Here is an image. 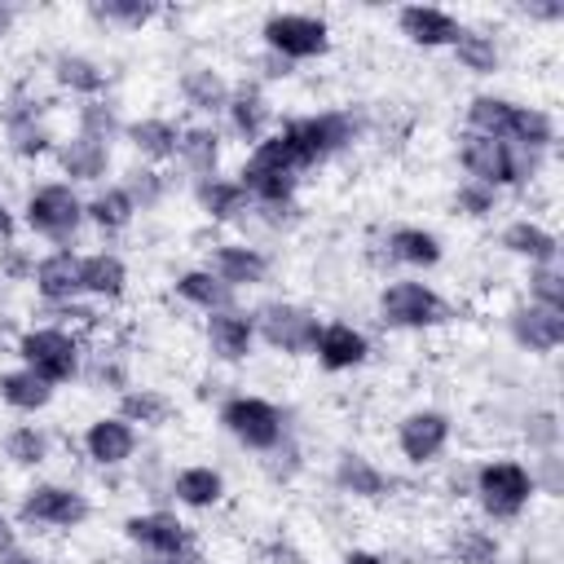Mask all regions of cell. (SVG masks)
Segmentation results:
<instances>
[{"mask_svg":"<svg viewBox=\"0 0 564 564\" xmlns=\"http://www.w3.org/2000/svg\"><path fill=\"white\" fill-rule=\"evenodd\" d=\"M181 93H185V101L194 106V110H225L229 106V84L220 79V70H212V66H189L185 75H181Z\"/></svg>","mask_w":564,"mask_h":564,"instance_id":"d6a6232c","label":"cell"},{"mask_svg":"<svg viewBox=\"0 0 564 564\" xmlns=\"http://www.w3.org/2000/svg\"><path fill=\"white\" fill-rule=\"evenodd\" d=\"M225 286H256L269 278V256L260 247H247V242H220L212 251V264H207Z\"/></svg>","mask_w":564,"mask_h":564,"instance_id":"e0dca14e","label":"cell"},{"mask_svg":"<svg viewBox=\"0 0 564 564\" xmlns=\"http://www.w3.org/2000/svg\"><path fill=\"white\" fill-rule=\"evenodd\" d=\"M79 282H84V295L119 300L123 286H128V269H123V260L115 251H97V256L79 260Z\"/></svg>","mask_w":564,"mask_h":564,"instance_id":"cb8c5ba5","label":"cell"},{"mask_svg":"<svg viewBox=\"0 0 564 564\" xmlns=\"http://www.w3.org/2000/svg\"><path fill=\"white\" fill-rule=\"evenodd\" d=\"M31 282H35V291H40L48 304H70L75 295H84V282H79V256H70V251H53V256H44V260L35 264Z\"/></svg>","mask_w":564,"mask_h":564,"instance_id":"44dd1931","label":"cell"},{"mask_svg":"<svg viewBox=\"0 0 564 564\" xmlns=\"http://www.w3.org/2000/svg\"><path fill=\"white\" fill-rule=\"evenodd\" d=\"M313 357L326 366V370H357L366 357H370V344H366V335L357 330V326H348V322H326L322 330H317V339H313Z\"/></svg>","mask_w":564,"mask_h":564,"instance_id":"9a60e30c","label":"cell"},{"mask_svg":"<svg viewBox=\"0 0 564 564\" xmlns=\"http://www.w3.org/2000/svg\"><path fill=\"white\" fill-rule=\"evenodd\" d=\"M449 551H454V560H458V564H494V560H498V538H494V533H485V529L463 524V529L454 533Z\"/></svg>","mask_w":564,"mask_h":564,"instance_id":"ab89813d","label":"cell"},{"mask_svg":"<svg viewBox=\"0 0 564 564\" xmlns=\"http://www.w3.org/2000/svg\"><path fill=\"white\" fill-rule=\"evenodd\" d=\"M123 533L150 551V555H163V560H185L189 551V529L172 516V511H145V516H128L123 520Z\"/></svg>","mask_w":564,"mask_h":564,"instance_id":"5bb4252c","label":"cell"},{"mask_svg":"<svg viewBox=\"0 0 564 564\" xmlns=\"http://www.w3.org/2000/svg\"><path fill=\"white\" fill-rule=\"evenodd\" d=\"M335 485H339L344 494H352V498H383L392 480H388L370 458H361V454H344V458L335 463Z\"/></svg>","mask_w":564,"mask_h":564,"instance_id":"f546056e","label":"cell"},{"mask_svg":"<svg viewBox=\"0 0 564 564\" xmlns=\"http://www.w3.org/2000/svg\"><path fill=\"white\" fill-rule=\"evenodd\" d=\"M344 564H388L383 555H375V551H348L344 555Z\"/></svg>","mask_w":564,"mask_h":564,"instance_id":"c3c4849f","label":"cell"},{"mask_svg":"<svg viewBox=\"0 0 564 564\" xmlns=\"http://www.w3.org/2000/svg\"><path fill=\"white\" fill-rule=\"evenodd\" d=\"M141 564H185V560H163V555H154V560H141Z\"/></svg>","mask_w":564,"mask_h":564,"instance_id":"f907efd6","label":"cell"},{"mask_svg":"<svg viewBox=\"0 0 564 564\" xmlns=\"http://www.w3.org/2000/svg\"><path fill=\"white\" fill-rule=\"evenodd\" d=\"M449 317V304L427 286V282H410V278H397L379 291V322L383 326H397V330H423V326H436Z\"/></svg>","mask_w":564,"mask_h":564,"instance_id":"8992f818","label":"cell"},{"mask_svg":"<svg viewBox=\"0 0 564 564\" xmlns=\"http://www.w3.org/2000/svg\"><path fill=\"white\" fill-rule=\"evenodd\" d=\"M53 75H57L62 88H70V93H79L88 101H97V93L106 88V70L93 57H79V53H62L53 62Z\"/></svg>","mask_w":564,"mask_h":564,"instance_id":"d590c367","label":"cell"},{"mask_svg":"<svg viewBox=\"0 0 564 564\" xmlns=\"http://www.w3.org/2000/svg\"><path fill=\"white\" fill-rule=\"evenodd\" d=\"M123 189L132 194V203H137V212H141V207H154V203L163 198V176H159V172H132V181H128Z\"/></svg>","mask_w":564,"mask_h":564,"instance_id":"bcb514c9","label":"cell"},{"mask_svg":"<svg viewBox=\"0 0 564 564\" xmlns=\"http://www.w3.org/2000/svg\"><path fill=\"white\" fill-rule=\"evenodd\" d=\"M198 207H203L212 220H238V216L251 207V198H247V189H242L238 181L207 176V181H198Z\"/></svg>","mask_w":564,"mask_h":564,"instance_id":"1f68e13d","label":"cell"},{"mask_svg":"<svg viewBox=\"0 0 564 564\" xmlns=\"http://www.w3.org/2000/svg\"><path fill=\"white\" fill-rule=\"evenodd\" d=\"M225 115H229L234 132H238L242 141H251V145H256V141L264 137V128H269V101L260 97L256 84L229 88V106H225Z\"/></svg>","mask_w":564,"mask_h":564,"instance_id":"603a6c76","label":"cell"},{"mask_svg":"<svg viewBox=\"0 0 564 564\" xmlns=\"http://www.w3.org/2000/svg\"><path fill=\"white\" fill-rule=\"evenodd\" d=\"M22 520L26 524H44V529H75L88 520V498L70 485H35L22 498Z\"/></svg>","mask_w":564,"mask_h":564,"instance_id":"7c38bea8","label":"cell"},{"mask_svg":"<svg viewBox=\"0 0 564 564\" xmlns=\"http://www.w3.org/2000/svg\"><path fill=\"white\" fill-rule=\"evenodd\" d=\"M176 295L203 313H220V308H234V286H225L212 269H185L176 278Z\"/></svg>","mask_w":564,"mask_h":564,"instance_id":"484cf974","label":"cell"},{"mask_svg":"<svg viewBox=\"0 0 564 564\" xmlns=\"http://www.w3.org/2000/svg\"><path fill=\"white\" fill-rule=\"evenodd\" d=\"M115 115H110V106H101V101H84L79 106V132L84 137H93V141H106L110 145V137H115Z\"/></svg>","mask_w":564,"mask_h":564,"instance_id":"f6af8a7d","label":"cell"},{"mask_svg":"<svg viewBox=\"0 0 564 564\" xmlns=\"http://www.w3.org/2000/svg\"><path fill=\"white\" fill-rule=\"evenodd\" d=\"M260 35H264V48L282 62H308L330 48V26L313 13H273L260 26Z\"/></svg>","mask_w":564,"mask_h":564,"instance_id":"9c48e42d","label":"cell"},{"mask_svg":"<svg viewBox=\"0 0 564 564\" xmlns=\"http://www.w3.org/2000/svg\"><path fill=\"white\" fill-rule=\"evenodd\" d=\"M458 159L467 167V181H480L489 189H502V185H516L533 172V154L529 150H516L511 141H498V137H480V132H467L458 141Z\"/></svg>","mask_w":564,"mask_h":564,"instance_id":"3957f363","label":"cell"},{"mask_svg":"<svg viewBox=\"0 0 564 564\" xmlns=\"http://www.w3.org/2000/svg\"><path fill=\"white\" fill-rule=\"evenodd\" d=\"M300 159L295 150L286 145L282 132H264L256 145H251V159L242 163L238 172V185L247 189V198L256 207H286L295 185H300Z\"/></svg>","mask_w":564,"mask_h":564,"instance_id":"7a4b0ae2","label":"cell"},{"mask_svg":"<svg viewBox=\"0 0 564 564\" xmlns=\"http://www.w3.org/2000/svg\"><path fill=\"white\" fill-rule=\"evenodd\" d=\"M0 401L13 405V410H22V414H35V410H44L53 401V383H44L35 370L18 366V370H4L0 375Z\"/></svg>","mask_w":564,"mask_h":564,"instance_id":"4316f807","label":"cell"},{"mask_svg":"<svg viewBox=\"0 0 564 564\" xmlns=\"http://www.w3.org/2000/svg\"><path fill=\"white\" fill-rule=\"evenodd\" d=\"M4 123H9V145H13V154L35 159V154L48 150V132H44V123H35V106L13 101L9 115H4Z\"/></svg>","mask_w":564,"mask_h":564,"instance_id":"8d00e7d4","label":"cell"},{"mask_svg":"<svg viewBox=\"0 0 564 564\" xmlns=\"http://www.w3.org/2000/svg\"><path fill=\"white\" fill-rule=\"evenodd\" d=\"M79 220H84V203H79V194H75L70 185L48 181V185H35V189L26 194V225H31L40 238L66 242V238H75Z\"/></svg>","mask_w":564,"mask_h":564,"instance_id":"30bf717a","label":"cell"},{"mask_svg":"<svg viewBox=\"0 0 564 564\" xmlns=\"http://www.w3.org/2000/svg\"><path fill=\"white\" fill-rule=\"evenodd\" d=\"M449 445V419L441 410H410L401 423H397V449L405 454V463L423 467V463H436Z\"/></svg>","mask_w":564,"mask_h":564,"instance_id":"4fadbf2b","label":"cell"},{"mask_svg":"<svg viewBox=\"0 0 564 564\" xmlns=\"http://www.w3.org/2000/svg\"><path fill=\"white\" fill-rule=\"evenodd\" d=\"M176 154H181V163L194 172V176H212L216 172V163H220V132L216 128H181V141H176Z\"/></svg>","mask_w":564,"mask_h":564,"instance_id":"4dcf8cb0","label":"cell"},{"mask_svg":"<svg viewBox=\"0 0 564 564\" xmlns=\"http://www.w3.org/2000/svg\"><path fill=\"white\" fill-rule=\"evenodd\" d=\"M467 123H471V132L511 141L516 150H529V154H538V150H546L555 141V123H551L546 110L520 106V101H507V97H494V93L471 97Z\"/></svg>","mask_w":564,"mask_h":564,"instance_id":"6da1fadb","label":"cell"},{"mask_svg":"<svg viewBox=\"0 0 564 564\" xmlns=\"http://www.w3.org/2000/svg\"><path fill=\"white\" fill-rule=\"evenodd\" d=\"M9 551H18V538H13V524L0 516V560H4Z\"/></svg>","mask_w":564,"mask_h":564,"instance_id":"7dc6e473","label":"cell"},{"mask_svg":"<svg viewBox=\"0 0 564 564\" xmlns=\"http://www.w3.org/2000/svg\"><path fill=\"white\" fill-rule=\"evenodd\" d=\"M132 449H137V427H132L128 419H119V414L93 419L88 432H84V454H88L97 467H119V463L132 458Z\"/></svg>","mask_w":564,"mask_h":564,"instance_id":"2e32d148","label":"cell"},{"mask_svg":"<svg viewBox=\"0 0 564 564\" xmlns=\"http://www.w3.org/2000/svg\"><path fill=\"white\" fill-rule=\"evenodd\" d=\"M388 256L401 260V264H414V269H432L441 260V238L432 229L401 225V229L388 234Z\"/></svg>","mask_w":564,"mask_h":564,"instance_id":"83f0119b","label":"cell"},{"mask_svg":"<svg viewBox=\"0 0 564 564\" xmlns=\"http://www.w3.org/2000/svg\"><path fill=\"white\" fill-rule=\"evenodd\" d=\"M529 300L542 308H564V273L555 264H533L529 273Z\"/></svg>","mask_w":564,"mask_h":564,"instance_id":"b9f144b4","label":"cell"},{"mask_svg":"<svg viewBox=\"0 0 564 564\" xmlns=\"http://www.w3.org/2000/svg\"><path fill=\"white\" fill-rule=\"evenodd\" d=\"M119 419L145 423V427H163V423L172 419V401H167L163 392H154V388H132V392H123V401H119Z\"/></svg>","mask_w":564,"mask_h":564,"instance_id":"f35d334b","label":"cell"},{"mask_svg":"<svg viewBox=\"0 0 564 564\" xmlns=\"http://www.w3.org/2000/svg\"><path fill=\"white\" fill-rule=\"evenodd\" d=\"M511 335H516V344H524L533 352H551L564 339V308H542L529 300L524 308L511 313Z\"/></svg>","mask_w":564,"mask_h":564,"instance_id":"ac0fdd59","label":"cell"},{"mask_svg":"<svg viewBox=\"0 0 564 564\" xmlns=\"http://www.w3.org/2000/svg\"><path fill=\"white\" fill-rule=\"evenodd\" d=\"M13 238V216H9V207L0 203V242H9Z\"/></svg>","mask_w":564,"mask_h":564,"instance_id":"681fc988","label":"cell"},{"mask_svg":"<svg viewBox=\"0 0 564 564\" xmlns=\"http://www.w3.org/2000/svg\"><path fill=\"white\" fill-rule=\"evenodd\" d=\"M251 344H256V322H251L247 313L220 308V313L207 317V348H212V357H220V361H242V357L251 352Z\"/></svg>","mask_w":564,"mask_h":564,"instance_id":"d6986e66","label":"cell"},{"mask_svg":"<svg viewBox=\"0 0 564 564\" xmlns=\"http://www.w3.org/2000/svg\"><path fill=\"white\" fill-rule=\"evenodd\" d=\"M57 163H62V172H66L70 181H97V176H106V167H110V145H106V141H93V137H84V132H75L70 141L57 145Z\"/></svg>","mask_w":564,"mask_h":564,"instance_id":"7402d4cb","label":"cell"},{"mask_svg":"<svg viewBox=\"0 0 564 564\" xmlns=\"http://www.w3.org/2000/svg\"><path fill=\"white\" fill-rule=\"evenodd\" d=\"M172 494H176V502H185V507H216L220 502V494H225V480H220V471L216 467H185V471H176V480H172Z\"/></svg>","mask_w":564,"mask_h":564,"instance_id":"e575fe53","label":"cell"},{"mask_svg":"<svg viewBox=\"0 0 564 564\" xmlns=\"http://www.w3.org/2000/svg\"><path fill=\"white\" fill-rule=\"evenodd\" d=\"M397 26L410 44H423V48H441V44H454L458 40V18L445 13V9H432V4H410L397 13Z\"/></svg>","mask_w":564,"mask_h":564,"instance_id":"ffe728a7","label":"cell"},{"mask_svg":"<svg viewBox=\"0 0 564 564\" xmlns=\"http://www.w3.org/2000/svg\"><path fill=\"white\" fill-rule=\"evenodd\" d=\"M84 216H88L97 229L119 234V229H128V225H132L137 203H132V194H128L123 185H110V189H97V194L84 203Z\"/></svg>","mask_w":564,"mask_h":564,"instance_id":"f1b7e54d","label":"cell"},{"mask_svg":"<svg viewBox=\"0 0 564 564\" xmlns=\"http://www.w3.org/2000/svg\"><path fill=\"white\" fill-rule=\"evenodd\" d=\"M128 141H132L137 154H145V159L159 163V159H172L176 154L181 128L172 119H137V123H128Z\"/></svg>","mask_w":564,"mask_h":564,"instance_id":"836d02e7","label":"cell"},{"mask_svg":"<svg viewBox=\"0 0 564 564\" xmlns=\"http://www.w3.org/2000/svg\"><path fill=\"white\" fill-rule=\"evenodd\" d=\"M251 322H256V335H260L264 344L282 348V352H313V339H317V330H322V322H317L308 308L286 304V300L264 304Z\"/></svg>","mask_w":564,"mask_h":564,"instance_id":"8fae6325","label":"cell"},{"mask_svg":"<svg viewBox=\"0 0 564 564\" xmlns=\"http://www.w3.org/2000/svg\"><path fill=\"white\" fill-rule=\"evenodd\" d=\"M4 454L18 463V467H40L44 463V454H48V436L40 432V427H13L9 436H4Z\"/></svg>","mask_w":564,"mask_h":564,"instance_id":"60d3db41","label":"cell"},{"mask_svg":"<svg viewBox=\"0 0 564 564\" xmlns=\"http://www.w3.org/2000/svg\"><path fill=\"white\" fill-rule=\"evenodd\" d=\"M220 423H225V432L238 441V445H247V449H278L282 445V436H286V419H282V410L273 405V401H264V397H229L225 405H220Z\"/></svg>","mask_w":564,"mask_h":564,"instance_id":"ba28073f","label":"cell"},{"mask_svg":"<svg viewBox=\"0 0 564 564\" xmlns=\"http://www.w3.org/2000/svg\"><path fill=\"white\" fill-rule=\"evenodd\" d=\"M449 48H454L458 66L471 70V75H494V70H498V44H494V35H485V31L458 26V40H454Z\"/></svg>","mask_w":564,"mask_h":564,"instance_id":"74e56055","label":"cell"},{"mask_svg":"<svg viewBox=\"0 0 564 564\" xmlns=\"http://www.w3.org/2000/svg\"><path fill=\"white\" fill-rule=\"evenodd\" d=\"M18 357L44 383H70L79 375V339L62 326H35L18 339Z\"/></svg>","mask_w":564,"mask_h":564,"instance_id":"52a82bcc","label":"cell"},{"mask_svg":"<svg viewBox=\"0 0 564 564\" xmlns=\"http://www.w3.org/2000/svg\"><path fill=\"white\" fill-rule=\"evenodd\" d=\"M533 489H538L533 471H529L524 463H516V458H489V463L476 471V498H480V507H485L494 520L520 516V511L529 507Z\"/></svg>","mask_w":564,"mask_h":564,"instance_id":"5b68a950","label":"cell"},{"mask_svg":"<svg viewBox=\"0 0 564 564\" xmlns=\"http://www.w3.org/2000/svg\"><path fill=\"white\" fill-rule=\"evenodd\" d=\"M286 137V145L295 150L300 167H317L326 163L330 154H339L344 145H352L357 137V119L348 110H326V115H304V119H291L278 128Z\"/></svg>","mask_w":564,"mask_h":564,"instance_id":"277c9868","label":"cell"},{"mask_svg":"<svg viewBox=\"0 0 564 564\" xmlns=\"http://www.w3.org/2000/svg\"><path fill=\"white\" fill-rule=\"evenodd\" d=\"M93 13L101 22H119V26H141L150 22L159 9L154 4H141V0H106V4H93Z\"/></svg>","mask_w":564,"mask_h":564,"instance_id":"7bdbcfd3","label":"cell"},{"mask_svg":"<svg viewBox=\"0 0 564 564\" xmlns=\"http://www.w3.org/2000/svg\"><path fill=\"white\" fill-rule=\"evenodd\" d=\"M502 247H507L511 256L533 260V264H555V256H560L555 234L542 229L538 220H511V225L502 229Z\"/></svg>","mask_w":564,"mask_h":564,"instance_id":"d4e9b609","label":"cell"},{"mask_svg":"<svg viewBox=\"0 0 564 564\" xmlns=\"http://www.w3.org/2000/svg\"><path fill=\"white\" fill-rule=\"evenodd\" d=\"M494 203H498V189H489V185H480V181H463V185L454 189V207H458L463 216H489Z\"/></svg>","mask_w":564,"mask_h":564,"instance_id":"ee69618b","label":"cell"}]
</instances>
